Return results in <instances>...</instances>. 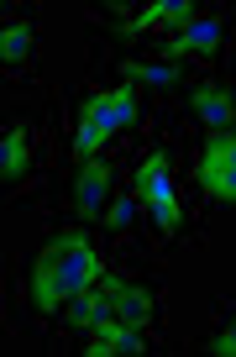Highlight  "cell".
<instances>
[{"mask_svg":"<svg viewBox=\"0 0 236 357\" xmlns=\"http://www.w3.org/2000/svg\"><path fill=\"white\" fill-rule=\"evenodd\" d=\"M100 273H105V263H100V252L90 247V236H84V231H58L53 242L32 257V268H26V279H22L26 310H32V315L63 310V305L74 300V294H84Z\"/></svg>","mask_w":236,"mask_h":357,"instance_id":"6da1fadb","label":"cell"},{"mask_svg":"<svg viewBox=\"0 0 236 357\" xmlns=\"http://www.w3.org/2000/svg\"><path fill=\"white\" fill-rule=\"evenodd\" d=\"M132 195L147 205L152 226L163 236H179V200H173V178H168V153L157 147L136 163V178H132Z\"/></svg>","mask_w":236,"mask_h":357,"instance_id":"7a4b0ae2","label":"cell"},{"mask_svg":"<svg viewBox=\"0 0 236 357\" xmlns=\"http://www.w3.org/2000/svg\"><path fill=\"white\" fill-rule=\"evenodd\" d=\"M200 190L221 205H236V126H221V132L205 137L200 147Z\"/></svg>","mask_w":236,"mask_h":357,"instance_id":"3957f363","label":"cell"},{"mask_svg":"<svg viewBox=\"0 0 236 357\" xmlns=\"http://www.w3.org/2000/svg\"><path fill=\"white\" fill-rule=\"evenodd\" d=\"M84 126H95V132L116 137L126 132V126H136V89L132 84H116V89H95L90 100H84V116H79Z\"/></svg>","mask_w":236,"mask_h":357,"instance_id":"277c9868","label":"cell"},{"mask_svg":"<svg viewBox=\"0 0 236 357\" xmlns=\"http://www.w3.org/2000/svg\"><path fill=\"white\" fill-rule=\"evenodd\" d=\"M100 289L111 294L116 321H126V326H147V321H152L157 300H152L147 284H132V279H121V273H100Z\"/></svg>","mask_w":236,"mask_h":357,"instance_id":"5b68a950","label":"cell"},{"mask_svg":"<svg viewBox=\"0 0 236 357\" xmlns=\"http://www.w3.org/2000/svg\"><path fill=\"white\" fill-rule=\"evenodd\" d=\"M90 357H132V352H147V326H126V321H100L90 326Z\"/></svg>","mask_w":236,"mask_h":357,"instance_id":"8992f818","label":"cell"},{"mask_svg":"<svg viewBox=\"0 0 236 357\" xmlns=\"http://www.w3.org/2000/svg\"><path fill=\"white\" fill-rule=\"evenodd\" d=\"M226 37V22L221 16H194L189 26H179V37L168 43V58L179 63V58H210L215 47H221Z\"/></svg>","mask_w":236,"mask_h":357,"instance_id":"52a82bcc","label":"cell"},{"mask_svg":"<svg viewBox=\"0 0 236 357\" xmlns=\"http://www.w3.org/2000/svg\"><path fill=\"white\" fill-rule=\"evenodd\" d=\"M74 205H79L84 215L111 211V163H100V158L79 163V178H74Z\"/></svg>","mask_w":236,"mask_h":357,"instance_id":"ba28073f","label":"cell"},{"mask_svg":"<svg viewBox=\"0 0 236 357\" xmlns=\"http://www.w3.org/2000/svg\"><path fill=\"white\" fill-rule=\"evenodd\" d=\"M189 111L200 116L210 132L236 126V89H226V84H194L189 89Z\"/></svg>","mask_w":236,"mask_h":357,"instance_id":"9c48e42d","label":"cell"},{"mask_svg":"<svg viewBox=\"0 0 236 357\" xmlns=\"http://www.w3.org/2000/svg\"><path fill=\"white\" fill-rule=\"evenodd\" d=\"M26 168H32V126H6V137H0V174H6V184H22Z\"/></svg>","mask_w":236,"mask_h":357,"instance_id":"30bf717a","label":"cell"},{"mask_svg":"<svg viewBox=\"0 0 236 357\" xmlns=\"http://www.w3.org/2000/svg\"><path fill=\"white\" fill-rule=\"evenodd\" d=\"M111 315H116V305H111V294L100 289V279H95L84 294H74V300H68V326H79V331H90V326L111 321Z\"/></svg>","mask_w":236,"mask_h":357,"instance_id":"8fae6325","label":"cell"},{"mask_svg":"<svg viewBox=\"0 0 236 357\" xmlns=\"http://www.w3.org/2000/svg\"><path fill=\"white\" fill-rule=\"evenodd\" d=\"M126 79H132V84H147V89H179L184 68L173 63V58H168V63H136V58H132V63H126Z\"/></svg>","mask_w":236,"mask_h":357,"instance_id":"7c38bea8","label":"cell"},{"mask_svg":"<svg viewBox=\"0 0 236 357\" xmlns=\"http://www.w3.org/2000/svg\"><path fill=\"white\" fill-rule=\"evenodd\" d=\"M32 58V26H22V22H11L6 26V63H26Z\"/></svg>","mask_w":236,"mask_h":357,"instance_id":"4fadbf2b","label":"cell"},{"mask_svg":"<svg viewBox=\"0 0 236 357\" xmlns=\"http://www.w3.org/2000/svg\"><path fill=\"white\" fill-rule=\"evenodd\" d=\"M205 352H215V357H236V315H226V326L205 342Z\"/></svg>","mask_w":236,"mask_h":357,"instance_id":"5bb4252c","label":"cell"},{"mask_svg":"<svg viewBox=\"0 0 236 357\" xmlns=\"http://www.w3.org/2000/svg\"><path fill=\"white\" fill-rule=\"evenodd\" d=\"M136 205H142L136 195H132V200H111V211H105V226H111V231H126V226L136 221Z\"/></svg>","mask_w":236,"mask_h":357,"instance_id":"9a60e30c","label":"cell"}]
</instances>
